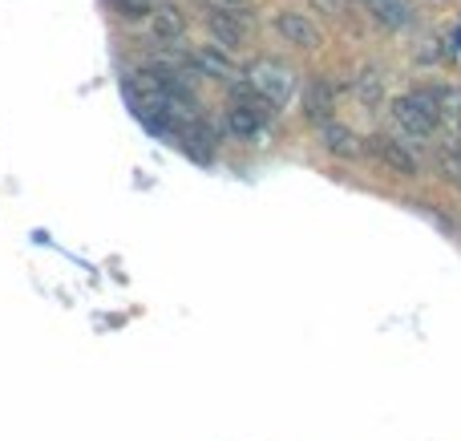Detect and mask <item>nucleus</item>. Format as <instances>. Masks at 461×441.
<instances>
[{
    "mask_svg": "<svg viewBox=\"0 0 461 441\" xmlns=\"http://www.w3.org/2000/svg\"><path fill=\"white\" fill-rule=\"evenodd\" d=\"M389 118H393V130H397L405 142H417V146H429L433 134H438L441 118H446V110H441L438 102V89H409V94L393 97L389 102Z\"/></svg>",
    "mask_w": 461,
    "mask_h": 441,
    "instance_id": "1",
    "label": "nucleus"
},
{
    "mask_svg": "<svg viewBox=\"0 0 461 441\" xmlns=\"http://www.w3.org/2000/svg\"><path fill=\"white\" fill-rule=\"evenodd\" d=\"M243 77L251 81V86L259 89L271 105H279V110H284V105L300 94V73H295L284 57H267V53L255 57V61L243 65Z\"/></svg>",
    "mask_w": 461,
    "mask_h": 441,
    "instance_id": "2",
    "label": "nucleus"
},
{
    "mask_svg": "<svg viewBox=\"0 0 461 441\" xmlns=\"http://www.w3.org/2000/svg\"><path fill=\"white\" fill-rule=\"evenodd\" d=\"M271 24H276L279 40H287V45L300 49V53H316V49L324 45V32H320V24L312 21L308 13H300V8H279Z\"/></svg>",
    "mask_w": 461,
    "mask_h": 441,
    "instance_id": "3",
    "label": "nucleus"
},
{
    "mask_svg": "<svg viewBox=\"0 0 461 441\" xmlns=\"http://www.w3.org/2000/svg\"><path fill=\"white\" fill-rule=\"evenodd\" d=\"M365 150L373 154V158H381L384 166H389L393 175H401V178H417V175H421V162H417V154L409 150V146H401L397 138H389V134H373Z\"/></svg>",
    "mask_w": 461,
    "mask_h": 441,
    "instance_id": "4",
    "label": "nucleus"
},
{
    "mask_svg": "<svg viewBox=\"0 0 461 441\" xmlns=\"http://www.w3.org/2000/svg\"><path fill=\"white\" fill-rule=\"evenodd\" d=\"M336 97H340L336 81L312 77L308 86H303V118H308L312 126H324V122H332L336 118Z\"/></svg>",
    "mask_w": 461,
    "mask_h": 441,
    "instance_id": "5",
    "label": "nucleus"
},
{
    "mask_svg": "<svg viewBox=\"0 0 461 441\" xmlns=\"http://www.w3.org/2000/svg\"><path fill=\"white\" fill-rule=\"evenodd\" d=\"M320 130V146H324L332 158H344V162H352V158H360L365 154V138L357 134L352 126H344V122H324V126H316Z\"/></svg>",
    "mask_w": 461,
    "mask_h": 441,
    "instance_id": "6",
    "label": "nucleus"
},
{
    "mask_svg": "<svg viewBox=\"0 0 461 441\" xmlns=\"http://www.w3.org/2000/svg\"><path fill=\"white\" fill-rule=\"evenodd\" d=\"M360 8H365V13L373 16L381 29H389V32L409 29V24H413V16H417L413 0H360Z\"/></svg>",
    "mask_w": 461,
    "mask_h": 441,
    "instance_id": "7",
    "label": "nucleus"
},
{
    "mask_svg": "<svg viewBox=\"0 0 461 441\" xmlns=\"http://www.w3.org/2000/svg\"><path fill=\"white\" fill-rule=\"evenodd\" d=\"M194 65L203 69V77H207V81H230V77H239L235 57H230V49H223L219 40H207V45L194 49Z\"/></svg>",
    "mask_w": 461,
    "mask_h": 441,
    "instance_id": "8",
    "label": "nucleus"
},
{
    "mask_svg": "<svg viewBox=\"0 0 461 441\" xmlns=\"http://www.w3.org/2000/svg\"><path fill=\"white\" fill-rule=\"evenodd\" d=\"M150 32H154L158 45H178V40L186 37V13L178 4H154Z\"/></svg>",
    "mask_w": 461,
    "mask_h": 441,
    "instance_id": "9",
    "label": "nucleus"
},
{
    "mask_svg": "<svg viewBox=\"0 0 461 441\" xmlns=\"http://www.w3.org/2000/svg\"><path fill=\"white\" fill-rule=\"evenodd\" d=\"M207 32H211V40H219L223 49H243L247 45V32H251V24L247 21H239V16H227V13H211L207 8Z\"/></svg>",
    "mask_w": 461,
    "mask_h": 441,
    "instance_id": "10",
    "label": "nucleus"
},
{
    "mask_svg": "<svg viewBox=\"0 0 461 441\" xmlns=\"http://www.w3.org/2000/svg\"><path fill=\"white\" fill-rule=\"evenodd\" d=\"M223 130L235 138H243V142H255V138H263V130H267V122L259 118V113H251L247 105L230 102L227 113H223Z\"/></svg>",
    "mask_w": 461,
    "mask_h": 441,
    "instance_id": "11",
    "label": "nucleus"
},
{
    "mask_svg": "<svg viewBox=\"0 0 461 441\" xmlns=\"http://www.w3.org/2000/svg\"><path fill=\"white\" fill-rule=\"evenodd\" d=\"M352 94H357L360 105L376 110V105L384 102V77H381V69H360L357 77H352Z\"/></svg>",
    "mask_w": 461,
    "mask_h": 441,
    "instance_id": "12",
    "label": "nucleus"
},
{
    "mask_svg": "<svg viewBox=\"0 0 461 441\" xmlns=\"http://www.w3.org/2000/svg\"><path fill=\"white\" fill-rule=\"evenodd\" d=\"M113 8H118V16H126V21H142V16L154 13V0H113Z\"/></svg>",
    "mask_w": 461,
    "mask_h": 441,
    "instance_id": "13",
    "label": "nucleus"
},
{
    "mask_svg": "<svg viewBox=\"0 0 461 441\" xmlns=\"http://www.w3.org/2000/svg\"><path fill=\"white\" fill-rule=\"evenodd\" d=\"M312 8H316L320 16H332V21H344L348 16V8H352V0H308Z\"/></svg>",
    "mask_w": 461,
    "mask_h": 441,
    "instance_id": "14",
    "label": "nucleus"
},
{
    "mask_svg": "<svg viewBox=\"0 0 461 441\" xmlns=\"http://www.w3.org/2000/svg\"><path fill=\"white\" fill-rule=\"evenodd\" d=\"M438 166H441V175H446L449 183H457V186H461V154L441 150V154H438Z\"/></svg>",
    "mask_w": 461,
    "mask_h": 441,
    "instance_id": "15",
    "label": "nucleus"
}]
</instances>
